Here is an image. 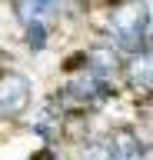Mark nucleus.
I'll list each match as a JSON object with an SVG mask.
<instances>
[{"mask_svg":"<svg viewBox=\"0 0 153 160\" xmlns=\"http://www.w3.org/2000/svg\"><path fill=\"white\" fill-rule=\"evenodd\" d=\"M110 37H113V47L120 50H130V53H146L150 47V17L136 7H123L113 13V27H110Z\"/></svg>","mask_w":153,"mask_h":160,"instance_id":"f257e3e1","label":"nucleus"},{"mask_svg":"<svg viewBox=\"0 0 153 160\" xmlns=\"http://www.w3.org/2000/svg\"><path fill=\"white\" fill-rule=\"evenodd\" d=\"M110 93L113 90H110V83H107V77H97V73L87 70V77L70 80V83L60 90V100L70 103V107H100Z\"/></svg>","mask_w":153,"mask_h":160,"instance_id":"f03ea898","label":"nucleus"},{"mask_svg":"<svg viewBox=\"0 0 153 160\" xmlns=\"http://www.w3.org/2000/svg\"><path fill=\"white\" fill-rule=\"evenodd\" d=\"M30 103V80L23 73H0V117H17Z\"/></svg>","mask_w":153,"mask_h":160,"instance_id":"7ed1b4c3","label":"nucleus"},{"mask_svg":"<svg viewBox=\"0 0 153 160\" xmlns=\"http://www.w3.org/2000/svg\"><path fill=\"white\" fill-rule=\"evenodd\" d=\"M107 160H143V147L133 130H113V137L103 143Z\"/></svg>","mask_w":153,"mask_h":160,"instance_id":"20e7f679","label":"nucleus"},{"mask_svg":"<svg viewBox=\"0 0 153 160\" xmlns=\"http://www.w3.org/2000/svg\"><path fill=\"white\" fill-rule=\"evenodd\" d=\"M117 67H120V53L110 50V47H93L87 53V70L97 73V77H110Z\"/></svg>","mask_w":153,"mask_h":160,"instance_id":"39448f33","label":"nucleus"},{"mask_svg":"<svg viewBox=\"0 0 153 160\" xmlns=\"http://www.w3.org/2000/svg\"><path fill=\"white\" fill-rule=\"evenodd\" d=\"M57 7H60V0H23L20 3V17L33 20V17H40V13H53Z\"/></svg>","mask_w":153,"mask_h":160,"instance_id":"423d86ee","label":"nucleus"},{"mask_svg":"<svg viewBox=\"0 0 153 160\" xmlns=\"http://www.w3.org/2000/svg\"><path fill=\"white\" fill-rule=\"evenodd\" d=\"M27 47L30 50H43L47 47V27H43L37 17L27 20Z\"/></svg>","mask_w":153,"mask_h":160,"instance_id":"0eeeda50","label":"nucleus"},{"mask_svg":"<svg viewBox=\"0 0 153 160\" xmlns=\"http://www.w3.org/2000/svg\"><path fill=\"white\" fill-rule=\"evenodd\" d=\"M133 80H140V67L133 70ZM143 83H146V87H150V67H146V63H143Z\"/></svg>","mask_w":153,"mask_h":160,"instance_id":"6e6552de","label":"nucleus"}]
</instances>
